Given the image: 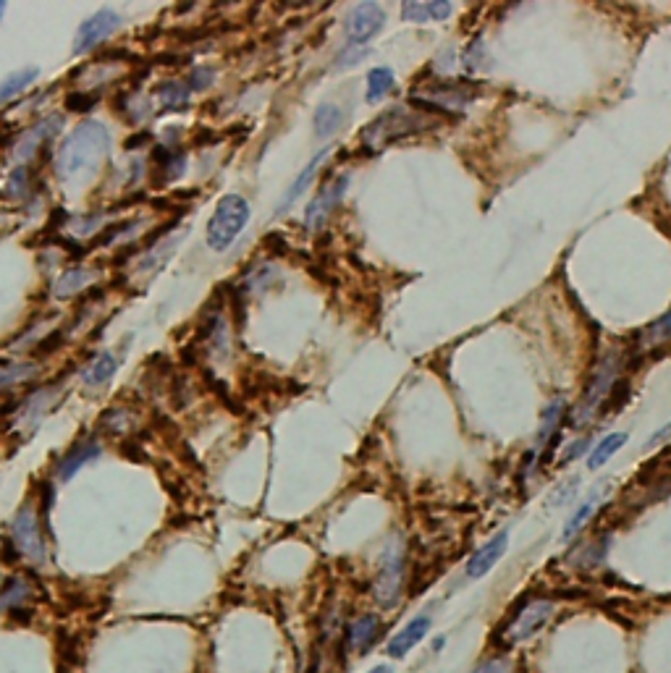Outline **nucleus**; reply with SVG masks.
I'll return each instance as SVG.
<instances>
[{"mask_svg": "<svg viewBox=\"0 0 671 673\" xmlns=\"http://www.w3.org/2000/svg\"><path fill=\"white\" fill-rule=\"evenodd\" d=\"M561 412H564V404H561V401H554V404L548 406L546 414H543V425H540L538 446H543V443H551V438H554V433H556V427H559V422H561Z\"/></svg>", "mask_w": 671, "mask_h": 673, "instance_id": "28", "label": "nucleus"}, {"mask_svg": "<svg viewBox=\"0 0 671 673\" xmlns=\"http://www.w3.org/2000/svg\"><path fill=\"white\" fill-rule=\"evenodd\" d=\"M483 63H485V45L483 40H475L470 48L464 50V66H467V71H480L483 69Z\"/></svg>", "mask_w": 671, "mask_h": 673, "instance_id": "31", "label": "nucleus"}, {"mask_svg": "<svg viewBox=\"0 0 671 673\" xmlns=\"http://www.w3.org/2000/svg\"><path fill=\"white\" fill-rule=\"evenodd\" d=\"M671 341V310L666 315H661L653 325L643 330V336H640V344L643 349H656V346H664Z\"/></svg>", "mask_w": 671, "mask_h": 673, "instance_id": "26", "label": "nucleus"}, {"mask_svg": "<svg viewBox=\"0 0 671 673\" xmlns=\"http://www.w3.org/2000/svg\"><path fill=\"white\" fill-rule=\"evenodd\" d=\"M121 24V16L111 8H103V11H97L95 16L84 21L82 27L77 32V42H74V53H87V50H95L97 45H103L108 37L113 35Z\"/></svg>", "mask_w": 671, "mask_h": 673, "instance_id": "9", "label": "nucleus"}, {"mask_svg": "<svg viewBox=\"0 0 671 673\" xmlns=\"http://www.w3.org/2000/svg\"><path fill=\"white\" fill-rule=\"evenodd\" d=\"M394 71L381 66V69H373L367 74V103H378L388 92L394 90Z\"/></svg>", "mask_w": 671, "mask_h": 673, "instance_id": "25", "label": "nucleus"}, {"mask_svg": "<svg viewBox=\"0 0 671 673\" xmlns=\"http://www.w3.org/2000/svg\"><path fill=\"white\" fill-rule=\"evenodd\" d=\"M381 629H383L381 619L373 616V613H365V616L354 619L352 624L346 626L344 645L357 650V653H367V650L375 645V639L381 637Z\"/></svg>", "mask_w": 671, "mask_h": 673, "instance_id": "13", "label": "nucleus"}, {"mask_svg": "<svg viewBox=\"0 0 671 673\" xmlns=\"http://www.w3.org/2000/svg\"><path fill=\"white\" fill-rule=\"evenodd\" d=\"M37 76H40V71L37 69H21V71H14L11 76H6V79L0 82V105L11 103L14 97H19L21 92L27 90L29 84L35 82Z\"/></svg>", "mask_w": 671, "mask_h": 673, "instance_id": "23", "label": "nucleus"}, {"mask_svg": "<svg viewBox=\"0 0 671 673\" xmlns=\"http://www.w3.org/2000/svg\"><path fill=\"white\" fill-rule=\"evenodd\" d=\"M29 600H32V584L24 577H11L0 587V608H6V611L24 608V603Z\"/></svg>", "mask_w": 671, "mask_h": 673, "instance_id": "20", "label": "nucleus"}, {"mask_svg": "<svg viewBox=\"0 0 671 673\" xmlns=\"http://www.w3.org/2000/svg\"><path fill=\"white\" fill-rule=\"evenodd\" d=\"M595 506H598V498H590V501H585L580 506V509L575 511V514L569 516V522L564 524V532H561V540H572V537L577 535V532H580L582 527H585V524H588V519L590 516L595 514Z\"/></svg>", "mask_w": 671, "mask_h": 673, "instance_id": "27", "label": "nucleus"}, {"mask_svg": "<svg viewBox=\"0 0 671 673\" xmlns=\"http://www.w3.org/2000/svg\"><path fill=\"white\" fill-rule=\"evenodd\" d=\"M153 163L155 168L163 173V179L160 181H171L184 173V168H187V155H184V152H171L166 150V147H158V150L153 152Z\"/></svg>", "mask_w": 671, "mask_h": 673, "instance_id": "24", "label": "nucleus"}, {"mask_svg": "<svg viewBox=\"0 0 671 673\" xmlns=\"http://www.w3.org/2000/svg\"><path fill=\"white\" fill-rule=\"evenodd\" d=\"M472 673H514V663L509 658H493L480 663Z\"/></svg>", "mask_w": 671, "mask_h": 673, "instance_id": "35", "label": "nucleus"}, {"mask_svg": "<svg viewBox=\"0 0 671 673\" xmlns=\"http://www.w3.org/2000/svg\"><path fill=\"white\" fill-rule=\"evenodd\" d=\"M367 673H394V671H391L388 666H378V668H373V671H367Z\"/></svg>", "mask_w": 671, "mask_h": 673, "instance_id": "39", "label": "nucleus"}, {"mask_svg": "<svg viewBox=\"0 0 671 673\" xmlns=\"http://www.w3.org/2000/svg\"><path fill=\"white\" fill-rule=\"evenodd\" d=\"M383 21H386V11L378 3H360V6H354L349 11V16H346V37H349V45H362V42L373 40L383 29Z\"/></svg>", "mask_w": 671, "mask_h": 673, "instance_id": "8", "label": "nucleus"}, {"mask_svg": "<svg viewBox=\"0 0 671 673\" xmlns=\"http://www.w3.org/2000/svg\"><path fill=\"white\" fill-rule=\"evenodd\" d=\"M215 82V71L208 69V66H200V69H194L189 74V90H210Z\"/></svg>", "mask_w": 671, "mask_h": 673, "instance_id": "32", "label": "nucleus"}, {"mask_svg": "<svg viewBox=\"0 0 671 673\" xmlns=\"http://www.w3.org/2000/svg\"><path fill=\"white\" fill-rule=\"evenodd\" d=\"M92 275L95 273L87 268L66 270V273L56 281V286H53V294H56V299H71V296H77L84 286H90Z\"/></svg>", "mask_w": 671, "mask_h": 673, "instance_id": "21", "label": "nucleus"}, {"mask_svg": "<svg viewBox=\"0 0 671 673\" xmlns=\"http://www.w3.org/2000/svg\"><path fill=\"white\" fill-rule=\"evenodd\" d=\"M42 527H45V522L37 519V511L32 506H21L14 522H11V540H14L16 550L21 553V558H27L32 564H42L48 556Z\"/></svg>", "mask_w": 671, "mask_h": 673, "instance_id": "6", "label": "nucleus"}, {"mask_svg": "<svg viewBox=\"0 0 671 673\" xmlns=\"http://www.w3.org/2000/svg\"><path fill=\"white\" fill-rule=\"evenodd\" d=\"M247 223H250V202L244 200L242 194H226L215 205V213L208 223V247L215 252H226L247 228Z\"/></svg>", "mask_w": 671, "mask_h": 673, "instance_id": "3", "label": "nucleus"}, {"mask_svg": "<svg viewBox=\"0 0 671 673\" xmlns=\"http://www.w3.org/2000/svg\"><path fill=\"white\" fill-rule=\"evenodd\" d=\"M344 121H346V116H344V110H341L339 105H333V103L320 105V108L315 110V118H312V126H315V137H318V139L333 137V134H336V131L344 126Z\"/></svg>", "mask_w": 671, "mask_h": 673, "instance_id": "19", "label": "nucleus"}, {"mask_svg": "<svg viewBox=\"0 0 671 673\" xmlns=\"http://www.w3.org/2000/svg\"><path fill=\"white\" fill-rule=\"evenodd\" d=\"M189 97H192V90L181 79H166V82L158 84V103L163 110H171L173 113V110L187 108Z\"/></svg>", "mask_w": 671, "mask_h": 673, "instance_id": "18", "label": "nucleus"}, {"mask_svg": "<svg viewBox=\"0 0 671 673\" xmlns=\"http://www.w3.org/2000/svg\"><path fill=\"white\" fill-rule=\"evenodd\" d=\"M35 364H11V367H3L0 370V385H11V383H24L29 375H35Z\"/></svg>", "mask_w": 671, "mask_h": 673, "instance_id": "29", "label": "nucleus"}, {"mask_svg": "<svg viewBox=\"0 0 671 673\" xmlns=\"http://www.w3.org/2000/svg\"><path fill=\"white\" fill-rule=\"evenodd\" d=\"M554 613H556L554 600L546 598L530 600V603H525L517 613H514L512 619H509V624H504V629H501V642H504L506 647H514L527 642V639H533L535 634L543 632V629L551 624Z\"/></svg>", "mask_w": 671, "mask_h": 673, "instance_id": "4", "label": "nucleus"}, {"mask_svg": "<svg viewBox=\"0 0 671 673\" xmlns=\"http://www.w3.org/2000/svg\"><path fill=\"white\" fill-rule=\"evenodd\" d=\"M3 14H6V3H0V19H3Z\"/></svg>", "mask_w": 671, "mask_h": 673, "instance_id": "40", "label": "nucleus"}, {"mask_svg": "<svg viewBox=\"0 0 671 673\" xmlns=\"http://www.w3.org/2000/svg\"><path fill=\"white\" fill-rule=\"evenodd\" d=\"M664 438H671V425H664L658 433H653L651 438H648V443H645V448H656V443H661Z\"/></svg>", "mask_w": 671, "mask_h": 673, "instance_id": "37", "label": "nucleus"}, {"mask_svg": "<svg viewBox=\"0 0 671 673\" xmlns=\"http://www.w3.org/2000/svg\"><path fill=\"white\" fill-rule=\"evenodd\" d=\"M61 126H63V116H50V118H45V121H40L35 129H29L27 134H21L14 155L19 160H27V158H32V155H37V150H40L48 139L56 137Z\"/></svg>", "mask_w": 671, "mask_h": 673, "instance_id": "16", "label": "nucleus"}, {"mask_svg": "<svg viewBox=\"0 0 671 673\" xmlns=\"http://www.w3.org/2000/svg\"><path fill=\"white\" fill-rule=\"evenodd\" d=\"M428 11H430V19H449L451 11H454V3H449V0H443V3H428Z\"/></svg>", "mask_w": 671, "mask_h": 673, "instance_id": "36", "label": "nucleus"}, {"mask_svg": "<svg viewBox=\"0 0 671 673\" xmlns=\"http://www.w3.org/2000/svg\"><path fill=\"white\" fill-rule=\"evenodd\" d=\"M118 370V357L111 354V351H103V354H97L95 359L90 362V367L84 370L82 380L87 388H97V385H105L108 380L116 375Z\"/></svg>", "mask_w": 671, "mask_h": 673, "instance_id": "17", "label": "nucleus"}, {"mask_svg": "<svg viewBox=\"0 0 671 673\" xmlns=\"http://www.w3.org/2000/svg\"><path fill=\"white\" fill-rule=\"evenodd\" d=\"M100 451H103V446H100V440H97L95 435L77 440V443H74V446H71L69 451L61 456V461H58V467H56L58 477H61V480H71V477H74V474H77L79 469L87 464V461L97 459Z\"/></svg>", "mask_w": 671, "mask_h": 673, "instance_id": "12", "label": "nucleus"}, {"mask_svg": "<svg viewBox=\"0 0 671 673\" xmlns=\"http://www.w3.org/2000/svg\"><path fill=\"white\" fill-rule=\"evenodd\" d=\"M402 19L404 21H415V24H425V21H430L428 3H404Z\"/></svg>", "mask_w": 671, "mask_h": 673, "instance_id": "34", "label": "nucleus"}, {"mask_svg": "<svg viewBox=\"0 0 671 673\" xmlns=\"http://www.w3.org/2000/svg\"><path fill=\"white\" fill-rule=\"evenodd\" d=\"M147 139H150V134H139V137H137V134H134V137L126 139V147H129V150H132L134 145H137V147H139V145H145Z\"/></svg>", "mask_w": 671, "mask_h": 673, "instance_id": "38", "label": "nucleus"}, {"mask_svg": "<svg viewBox=\"0 0 671 673\" xmlns=\"http://www.w3.org/2000/svg\"><path fill=\"white\" fill-rule=\"evenodd\" d=\"M346 186H349V176H339L336 181H331V184H326L323 189H320V194L315 197V200L310 202V207H307V215H305V226L307 231H320V228L326 226L328 218L333 215V210L339 207L341 197H344Z\"/></svg>", "mask_w": 671, "mask_h": 673, "instance_id": "10", "label": "nucleus"}, {"mask_svg": "<svg viewBox=\"0 0 671 673\" xmlns=\"http://www.w3.org/2000/svg\"><path fill=\"white\" fill-rule=\"evenodd\" d=\"M8 194H11V197H27L29 194V171L24 165L16 168V171L8 176Z\"/></svg>", "mask_w": 671, "mask_h": 673, "instance_id": "30", "label": "nucleus"}, {"mask_svg": "<svg viewBox=\"0 0 671 673\" xmlns=\"http://www.w3.org/2000/svg\"><path fill=\"white\" fill-rule=\"evenodd\" d=\"M404 590V550L388 548L381 558V566H378V577H375L373 592L375 600L383 605V608H394L402 598Z\"/></svg>", "mask_w": 671, "mask_h": 673, "instance_id": "7", "label": "nucleus"}, {"mask_svg": "<svg viewBox=\"0 0 671 673\" xmlns=\"http://www.w3.org/2000/svg\"><path fill=\"white\" fill-rule=\"evenodd\" d=\"M506 548H509V532H499L493 535L488 543H483V548H478L467 561V577L470 579H483L485 574H491V569L499 564L504 558Z\"/></svg>", "mask_w": 671, "mask_h": 673, "instance_id": "11", "label": "nucleus"}, {"mask_svg": "<svg viewBox=\"0 0 671 673\" xmlns=\"http://www.w3.org/2000/svg\"><path fill=\"white\" fill-rule=\"evenodd\" d=\"M97 97L90 95V92H71L69 97H66V108L69 110H77V113H87V110L95 108Z\"/></svg>", "mask_w": 671, "mask_h": 673, "instance_id": "33", "label": "nucleus"}, {"mask_svg": "<svg viewBox=\"0 0 671 673\" xmlns=\"http://www.w3.org/2000/svg\"><path fill=\"white\" fill-rule=\"evenodd\" d=\"M436 126L433 118H425L422 113H415L409 108H391L383 116H378L370 126L362 131V145L370 152L383 150L386 145H394L399 139L420 134V131Z\"/></svg>", "mask_w": 671, "mask_h": 673, "instance_id": "2", "label": "nucleus"}, {"mask_svg": "<svg viewBox=\"0 0 671 673\" xmlns=\"http://www.w3.org/2000/svg\"><path fill=\"white\" fill-rule=\"evenodd\" d=\"M331 152H333V147H326V150H320V152H315V155H312L310 163L305 165V171L299 173L297 179L291 181L289 192H286V197H284V200H281V205H278L276 215H284L286 210H291V207L297 205L299 197H302V194H305L307 189H310L312 179H315V176H318L320 165H323L328 158H331Z\"/></svg>", "mask_w": 671, "mask_h": 673, "instance_id": "14", "label": "nucleus"}, {"mask_svg": "<svg viewBox=\"0 0 671 673\" xmlns=\"http://www.w3.org/2000/svg\"><path fill=\"white\" fill-rule=\"evenodd\" d=\"M111 150V134L100 121H82L63 139L56 155V173L63 184L82 186L92 181Z\"/></svg>", "mask_w": 671, "mask_h": 673, "instance_id": "1", "label": "nucleus"}, {"mask_svg": "<svg viewBox=\"0 0 671 673\" xmlns=\"http://www.w3.org/2000/svg\"><path fill=\"white\" fill-rule=\"evenodd\" d=\"M616 375H619V354H616V351H609V354L598 362L593 378H590L588 388H585V396H582L580 404H577L575 427H582L588 419H593V414L598 412V406L603 404V399H606L611 393V388H614Z\"/></svg>", "mask_w": 671, "mask_h": 673, "instance_id": "5", "label": "nucleus"}, {"mask_svg": "<svg viewBox=\"0 0 671 673\" xmlns=\"http://www.w3.org/2000/svg\"><path fill=\"white\" fill-rule=\"evenodd\" d=\"M624 443H627V435L624 433H609L606 438L598 440L588 456V469H601L606 461L614 459V456L622 451Z\"/></svg>", "mask_w": 671, "mask_h": 673, "instance_id": "22", "label": "nucleus"}, {"mask_svg": "<svg viewBox=\"0 0 671 673\" xmlns=\"http://www.w3.org/2000/svg\"><path fill=\"white\" fill-rule=\"evenodd\" d=\"M428 632H430V616H415L407 626H402V632L391 637L386 653L391 655V658H404V655H409L417 645H420L422 639L428 637Z\"/></svg>", "mask_w": 671, "mask_h": 673, "instance_id": "15", "label": "nucleus"}]
</instances>
